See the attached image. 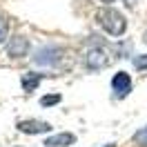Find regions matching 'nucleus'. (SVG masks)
Segmentation results:
<instances>
[{
  "label": "nucleus",
  "mask_w": 147,
  "mask_h": 147,
  "mask_svg": "<svg viewBox=\"0 0 147 147\" xmlns=\"http://www.w3.org/2000/svg\"><path fill=\"white\" fill-rule=\"evenodd\" d=\"M96 20H98V25H100L109 36H123L125 31H127V20L125 16L120 13L118 9H114V7H105L96 13Z\"/></svg>",
  "instance_id": "obj_1"
},
{
  "label": "nucleus",
  "mask_w": 147,
  "mask_h": 147,
  "mask_svg": "<svg viewBox=\"0 0 147 147\" xmlns=\"http://www.w3.org/2000/svg\"><path fill=\"white\" fill-rule=\"evenodd\" d=\"M65 56V49L60 45H42L40 49H36V54H34V63L36 65H51V67H56V65L63 60Z\"/></svg>",
  "instance_id": "obj_2"
},
{
  "label": "nucleus",
  "mask_w": 147,
  "mask_h": 147,
  "mask_svg": "<svg viewBox=\"0 0 147 147\" xmlns=\"http://www.w3.org/2000/svg\"><path fill=\"white\" fill-rule=\"evenodd\" d=\"M83 63H85V67H87V69L98 71V69H105V67L109 65V54H107L102 47H92V49H87Z\"/></svg>",
  "instance_id": "obj_3"
},
{
  "label": "nucleus",
  "mask_w": 147,
  "mask_h": 147,
  "mask_svg": "<svg viewBox=\"0 0 147 147\" xmlns=\"http://www.w3.org/2000/svg\"><path fill=\"white\" fill-rule=\"evenodd\" d=\"M16 129H18L20 134H47V131H51V123H47V120H20V123H16Z\"/></svg>",
  "instance_id": "obj_4"
},
{
  "label": "nucleus",
  "mask_w": 147,
  "mask_h": 147,
  "mask_svg": "<svg viewBox=\"0 0 147 147\" xmlns=\"http://www.w3.org/2000/svg\"><path fill=\"white\" fill-rule=\"evenodd\" d=\"M111 92L116 94L118 98H125L131 92V76L127 71H116L111 78Z\"/></svg>",
  "instance_id": "obj_5"
},
{
  "label": "nucleus",
  "mask_w": 147,
  "mask_h": 147,
  "mask_svg": "<svg viewBox=\"0 0 147 147\" xmlns=\"http://www.w3.org/2000/svg\"><path fill=\"white\" fill-rule=\"evenodd\" d=\"M29 40L25 36H11L9 42H7V54L11 56V58H25V56L29 54Z\"/></svg>",
  "instance_id": "obj_6"
},
{
  "label": "nucleus",
  "mask_w": 147,
  "mask_h": 147,
  "mask_svg": "<svg viewBox=\"0 0 147 147\" xmlns=\"http://www.w3.org/2000/svg\"><path fill=\"white\" fill-rule=\"evenodd\" d=\"M76 143V134H71V131H60V134H54V136L45 138V143L42 145L47 147H69Z\"/></svg>",
  "instance_id": "obj_7"
},
{
  "label": "nucleus",
  "mask_w": 147,
  "mask_h": 147,
  "mask_svg": "<svg viewBox=\"0 0 147 147\" xmlns=\"http://www.w3.org/2000/svg\"><path fill=\"white\" fill-rule=\"evenodd\" d=\"M40 80H42V74H22V80H20V85H22V89L25 92H34V89H38V85H40Z\"/></svg>",
  "instance_id": "obj_8"
},
{
  "label": "nucleus",
  "mask_w": 147,
  "mask_h": 147,
  "mask_svg": "<svg viewBox=\"0 0 147 147\" xmlns=\"http://www.w3.org/2000/svg\"><path fill=\"white\" fill-rule=\"evenodd\" d=\"M7 36H9V20L0 13V45L7 40Z\"/></svg>",
  "instance_id": "obj_9"
},
{
  "label": "nucleus",
  "mask_w": 147,
  "mask_h": 147,
  "mask_svg": "<svg viewBox=\"0 0 147 147\" xmlns=\"http://www.w3.org/2000/svg\"><path fill=\"white\" fill-rule=\"evenodd\" d=\"M60 100H63L60 94H49V96H42V98H40V105H42V107H49V105H58Z\"/></svg>",
  "instance_id": "obj_10"
},
{
  "label": "nucleus",
  "mask_w": 147,
  "mask_h": 147,
  "mask_svg": "<svg viewBox=\"0 0 147 147\" xmlns=\"http://www.w3.org/2000/svg\"><path fill=\"white\" fill-rule=\"evenodd\" d=\"M134 140H136L140 147H147V125L143 129H138L136 134H134Z\"/></svg>",
  "instance_id": "obj_11"
},
{
  "label": "nucleus",
  "mask_w": 147,
  "mask_h": 147,
  "mask_svg": "<svg viewBox=\"0 0 147 147\" xmlns=\"http://www.w3.org/2000/svg\"><path fill=\"white\" fill-rule=\"evenodd\" d=\"M134 67L136 69H147V54H140V56H134Z\"/></svg>",
  "instance_id": "obj_12"
},
{
  "label": "nucleus",
  "mask_w": 147,
  "mask_h": 147,
  "mask_svg": "<svg viewBox=\"0 0 147 147\" xmlns=\"http://www.w3.org/2000/svg\"><path fill=\"white\" fill-rule=\"evenodd\" d=\"M100 2H105V5H109V2H116V0H100Z\"/></svg>",
  "instance_id": "obj_13"
},
{
  "label": "nucleus",
  "mask_w": 147,
  "mask_h": 147,
  "mask_svg": "<svg viewBox=\"0 0 147 147\" xmlns=\"http://www.w3.org/2000/svg\"><path fill=\"white\" fill-rule=\"evenodd\" d=\"M107 147H114V143H109V145H107Z\"/></svg>",
  "instance_id": "obj_14"
}]
</instances>
